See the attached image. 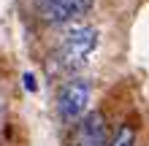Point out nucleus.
I'll return each mask as SVG.
<instances>
[{"instance_id": "1", "label": "nucleus", "mask_w": 149, "mask_h": 146, "mask_svg": "<svg viewBox=\"0 0 149 146\" xmlns=\"http://www.w3.org/2000/svg\"><path fill=\"white\" fill-rule=\"evenodd\" d=\"M98 30L92 24H71L63 35H60L57 57L68 71L73 68H84L87 60L92 57V51L98 49Z\"/></svg>"}, {"instance_id": "2", "label": "nucleus", "mask_w": 149, "mask_h": 146, "mask_svg": "<svg viewBox=\"0 0 149 146\" xmlns=\"http://www.w3.org/2000/svg\"><path fill=\"white\" fill-rule=\"evenodd\" d=\"M90 98H92V87L84 79L68 81L65 87L60 89V95H57V111H60V116H63L65 122L73 125L76 119H81L87 114V108H90Z\"/></svg>"}, {"instance_id": "3", "label": "nucleus", "mask_w": 149, "mask_h": 146, "mask_svg": "<svg viewBox=\"0 0 149 146\" xmlns=\"http://www.w3.org/2000/svg\"><path fill=\"white\" fill-rule=\"evenodd\" d=\"M71 146H109V127L100 111H90L76 119Z\"/></svg>"}, {"instance_id": "4", "label": "nucleus", "mask_w": 149, "mask_h": 146, "mask_svg": "<svg viewBox=\"0 0 149 146\" xmlns=\"http://www.w3.org/2000/svg\"><path fill=\"white\" fill-rule=\"evenodd\" d=\"M95 0H38V11L46 22L63 24V22H76L92 8Z\"/></svg>"}, {"instance_id": "5", "label": "nucleus", "mask_w": 149, "mask_h": 146, "mask_svg": "<svg viewBox=\"0 0 149 146\" xmlns=\"http://www.w3.org/2000/svg\"><path fill=\"white\" fill-rule=\"evenodd\" d=\"M109 146H136V127L125 122L117 127V133H114V138L109 141Z\"/></svg>"}, {"instance_id": "6", "label": "nucleus", "mask_w": 149, "mask_h": 146, "mask_svg": "<svg viewBox=\"0 0 149 146\" xmlns=\"http://www.w3.org/2000/svg\"><path fill=\"white\" fill-rule=\"evenodd\" d=\"M22 81H24V89H27V92H38V81H36V76H33V73H24Z\"/></svg>"}]
</instances>
